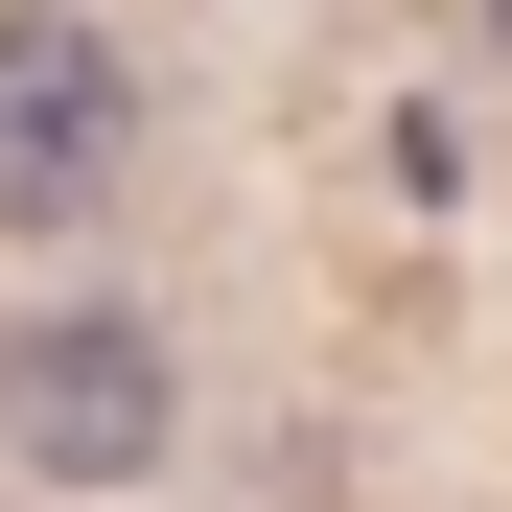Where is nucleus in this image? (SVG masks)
Listing matches in <instances>:
<instances>
[{
    "label": "nucleus",
    "mask_w": 512,
    "mask_h": 512,
    "mask_svg": "<svg viewBox=\"0 0 512 512\" xmlns=\"http://www.w3.org/2000/svg\"><path fill=\"white\" fill-rule=\"evenodd\" d=\"M117 163H140V70H117V24H70V0H0V233L117 210Z\"/></svg>",
    "instance_id": "f257e3e1"
},
{
    "label": "nucleus",
    "mask_w": 512,
    "mask_h": 512,
    "mask_svg": "<svg viewBox=\"0 0 512 512\" xmlns=\"http://www.w3.org/2000/svg\"><path fill=\"white\" fill-rule=\"evenodd\" d=\"M163 419H187V350H163V326H117V303H47L24 350H0V443H24L47 489H140Z\"/></svg>",
    "instance_id": "f03ea898"
},
{
    "label": "nucleus",
    "mask_w": 512,
    "mask_h": 512,
    "mask_svg": "<svg viewBox=\"0 0 512 512\" xmlns=\"http://www.w3.org/2000/svg\"><path fill=\"white\" fill-rule=\"evenodd\" d=\"M489 47H512V0H489Z\"/></svg>",
    "instance_id": "7ed1b4c3"
}]
</instances>
